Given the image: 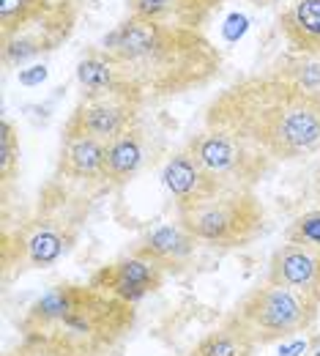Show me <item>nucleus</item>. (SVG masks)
I'll list each match as a JSON object with an SVG mask.
<instances>
[{
    "label": "nucleus",
    "mask_w": 320,
    "mask_h": 356,
    "mask_svg": "<svg viewBox=\"0 0 320 356\" xmlns=\"http://www.w3.org/2000/svg\"><path fill=\"white\" fill-rule=\"evenodd\" d=\"M178 222L200 241L219 250L252 244L266 225V209L255 189H222L203 203L176 209Z\"/></svg>",
    "instance_id": "obj_6"
},
{
    "label": "nucleus",
    "mask_w": 320,
    "mask_h": 356,
    "mask_svg": "<svg viewBox=\"0 0 320 356\" xmlns=\"http://www.w3.org/2000/svg\"><path fill=\"white\" fill-rule=\"evenodd\" d=\"M315 195H318V200H320V168H318V173H315Z\"/></svg>",
    "instance_id": "obj_26"
},
{
    "label": "nucleus",
    "mask_w": 320,
    "mask_h": 356,
    "mask_svg": "<svg viewBox=\"0 0 320 356\" xmlns=\"http://www.w3.org/2000/svg\"><path fill=\"white\" fill-rule=\"evenodd\" d=\"M279 28L298 55L320 58V0H293L279 14Z\"/></svg>",
    "instance_id": "obj_17"
},
{
    "label": "nucleus",
    "mask_w": 320,
    "mask_h": 356,
    "mask_svg": "<svg viewBox=\"0 0 320 356\" xmlns=\"http://www.w3.org/2000/svg\"><path fill=\"white\" fill-rule=\"evenodd\" d=\"M126 6L129 14L140 19L200 31L222 6V0H126Z\"/></svg>",
    "instance_id": "obj_15"
},
{
    "label": "nucleus",
    "mask_w": 320,
    "mask_h": 356,
    "mask_svg": "<svg viewBox=\"0 0 320 356\" xmlns=\"http://www.w3.org/2000/svg\"><path fill=\"white\" fill-rule=\"evenodd\" d=\"M135 323V305L91 285H55L19 321L14 356H104Z\"/></svg>",
    "instance_id": "obj_3"
},
{
    "label": "nucleus",
    "mask_w": 320,
    "mask_h": 356,
    "mask_svg": "<svg viewBox=\"0 0 320 356\" xmlns=\"http://www.w3.org/2000/svg\"><path fill=\"white\" fill-rule=\"evenodd\" d=\"M19 176V134L17 127L3 118L0 124V189H3V206L8 203V186Z\"/></svg>",
    "instance_id": "obj_21"
},
{
    "label": "nucleus",
    "mask_w": 320,
    "mask_h": 356,
    "mask_svg": "<svg viewBox=\"0 0 320 356\" xmlns=\"http://www.w3.org/2000/svg\"><path fill=\"white\" fill-rule=\"evenodd\" d=\"M145 96L140 93L129 80H121L110 88L83 90L77 107L71 110L63 137H93L101 143L115 140L118 134L137 127L140 113L145 107Z\"/></svg>",
    "instance_id": "obj_9"
},
{
    "label": "nucleus",
    "mask_w": 320,
    "mask_h": 356,
    "mask_svg": "<svg viewBox=\"0 0 320 356\" xmlns=\"http://www.w3.org/2000/svg\"><path fill=\"white\" fill-rule=\"evenodd\" d=\"M266 282L293 288L320 305V247L285 241L269 261Z\"/></svg>",
    "instance_id": "obj_11"
},
{
    "label": "nucleus",
    "mask_w": 320,
    "mask_h": 356,
    "mask_svg": "<svg viewBox=\"0 0 320 356\" xmlns=\"http://www.w3.org/2000/svg\"><path fill=\"white\" fill-rule=\"evenodd\" d=\"M307 351V340H296V343H290V346H282L279 348V356H301Z\"/></svg>",
    "instance_id": "obj_24"
},
{
    "label": "nucleus",
    "mask_w": 320,
    "mask_h": 356,
    "mask_svg": "<svg viewBox=\"0 0 320 356\" xmlns=\"http://www.w3.org/2000/svg\"><path fill=\"white\" fill-rule=\"evenodd\" d=\"M285 241L290 244H310V247H320V209L307 211L301 217H296L293 225L285 230Z\"/></svg>",
    "instance_id": "obj_22"
},
{
    "label": "nucleus",
    "mask_w": 320,
    "mask_h": 356,
    "mask_svg": "<svg viewBox=\"0 0 320 356\" xmlns=\"http://www.w3.org/2000/svg\"><path fill=\"white\" fill-rule=\"evenodd\" d=\"M255 348L258 346L235 323L225 321L217 332H208L189 356H252Z\"/></svg>",
    "instance_id": "obj_18"
},
{
    "label": "nucleus",
    "mask_w": 320,
    "mask_h": 356,
    "mask_svg": "<svg viewBox=\"0 0 320 356\" xmlns=\"http://www.w3.org/2000/svg\"><path fill=\"white\" fill-rule=\"evenodd\" d=\"M148 134L142 127H132L104 148V170H101V186L104 189H121L126 186L140 170L148 165Z\"/></svg>",
    "instance_id": "obj_13"
},
{
    "label": "nucleus",
    "mask_w": 320,
    "mask_h": 356,
    "mask_svg": "<svg viewBox=\"0 0 320 356\" xmlns=\"http://www.w3.org/2000/svg\"><path fill=\"white\" fill-rule=\"evenodd\" d=\"M104 148L107 143L85 134L63 137L60 156H58V178H66L71 184H101Z\"/></svg>",
    "instance_id": "obj_16"
},
{
    "label": "nucleus",
    "mask_w": 320,
    "mask_h": 356,
    "mask_svg": "<svg viewBox=\"0 0 320 356\" xmlns=\"http://www.w3.org/2000/svg\"><path fill=\"white\" fill-rule=\"evenodd\" d=\"M269 74H276L293 86L304 90H312V93H320V58H312V55H296V58H285L279 60Z\"/></svg>",
    "instance_id": "obj_20"
},
{
    "label": "nucleus",
    "mask_w": 320,
    "mask_h": 356,
    "mask_svg": "<svg viewBox=\"0 0 320 356\" xmlns=\"http://www.w3.org/2000/svg\"><path fill=\"white\" fill-rule=\"evenodd\" d=\"M165 282V268L153 264L151 258H142L137 252H129L126 258L107 264V266L96 268L91 274V288L118 296L129 305H137L140 299H145L148 293L159 291Z\"/></svg>",
    "instance_id": "obj_10"
},
{
    "label": "nucleus",
    "mask_w": 320,
    "mask_h": 356,
    "mask_svg": "<svg viewBox=\"0 0 320 356\" xmlns=\"http://www.w3.org/2000/svg\"><path fill=\"white\" fill-rule=\"evenodd\" d=\"M101 47L115 60L121 77L129 80L145 102H162L203 88L222 69L219 49L200 31L162 25L132 14L101 39Z\"/></svg>",
    "instance_id": "obj_2"
},
{
    "label": "nucleus",
    "mask_w": 320,
    "mask_h": 356,
    "mask_svg": "<svg viewBox=\"0 0 320 356\" xmlns=\"http://www.w3.org/2000/svg\"><path fill=\"white\" fill-rule=\"evenodd\" d=\"M318 346H320V343H318Z\"/></svg>",
    "instance_id": "obj_27"
},
{
    "label": "nucleus",
    "mask_w": 320,
    "mask_h": 356,
    "mask_svg": "<svg viewBox=\"0 0 320 356\" xmlns=\"http://www.w3.org/2000/svg\"><path fill=\"white\" fill-rule=\"evenodd\" d=\"M203 124L255 143L274 162H296L320 151V93L276 74L246 77L208 102Z\"/></svg>",
    "instance_id": "obj_1"
},
{
    "label": "nucleus",
    "mask_w": 320,
    "mask_h": 356,
    "mask_svg": "<svg viewBox=\"0 0 320 356\" xmlns=\"http://www.w3.org/2000/svg\"><path fill=\"white\" fill-rule=\"evenodd\" d=\"M91 214V197L63 178L47 181L39 192L36 206L17 222V227H3L0 264L3 277H19L25 271L52 268L63 261Z\"/></svg>",
    "instance_id": "obj_4"
},
{
    "label": "nucleus",
    "mask_w": 320,
    "mask_h": 356,
    "mask_svg": "<svg viewBox=\"0 0 320 356\" xmlns=\"http://www.w3.org/2000/svg\"><path fill=\"white\" fill-rule=\"evenodd\" d=\"M162 184L173 195L176 209H186V206L203 203L205 197H211V195L225 189L217 178L194 159V154L186 145L167 159V165L162 170Z\"/></svg>",
    "instance_id": "obj_12"
},
{
    "label": "nucleus",
    "mask_w": 320,
    "mask_h": 356,
    "mask_svg": "<svg viewBox=\"0 0 320 356\" xmlns=\"http://www.w3.org/2000/svg\"><path fill=\"white\" fill-rule=\"evenodd\" d=\"M77 80H80L83 90H99L121 83L124 77H121L115 60L110 58V52L99 44V47H88L85 55L80 58V63H77Z\"/></svg>",
    "instance_id": "obj_19"
},
{
    "label": "nucleus",
    "mask_w": 320,
    "mask_h": 356,
    "mask_svg": "<svg viewBox=\"0 0 320 356\" xmlns=\"http://www.w3.org/2000/svg\"><path fill=\"white\" fill-rule=\"evenodd\" d=\"M88 0H0L3 66L52 52L77 28Z\"/></svg>",
    "instance_id": "obj_5"
},
{
    "label": "nucleus",
    "mask_w": 320,
    "mask_h": 356,
    "mask_svg": "<svg viewBox=\"0 0 320 356\" xmlns=\"http://www.w3.org/2000/svg\"><path fill=\"white\" fill-rule=\"evenodd\" d=\"M246 3H252V6H260V8H266V6H274L276 0H246Z\"/></svg>",
    "instance_id": "obj_25"
},
{
    "label": "nucleus",
    "mask_w": 320,
    "mask_h": 356,
    "mask_svg": "<svg viewBox=\"0 0 320 356\" xmlns=\"http://www.w3.org/2000/svg\"><path fill=\"white\" fill-rule=\"evenodd\" d=\"M186 148L225 189H255V184H260L276 165L255 143L208 127L189 137Z\"/></svg>",
    "instance_id": "obj_8"
},
{
    "label": "nucleus",
    "mask_w": 320,
    "mask_h": 356,
    "mask_svg": "<svg viewBox=\"0 0 320 356\" xmlns=\"http://www.w3.org/2000/svg\"><path fill=\"white\" fill-rule=\"evenodd\" d=\"M318 310L320 305L315 299L293 288L266 282L246 293L241 305L228 315V321L235 323L255 346H271L312 329Z\"/></svg>",
    "instance_id": "obj_7"
},
{
    "label": "nucleus",
    "mask_w": 320,
    "mask_h": 356,
    "mask_svg": "<svg viewBox=\"0 0 320 356\" xmlns=\"http://www.w3.org/2000/svg\"><path fill=\"white\" fill-rule=\"evenodd\" d=\"M44 80H47L44 66H28V69H22V72H19V83H22V86H28V88L42 86Z\"/></svg>",
    "instance_id": "obj_23"
},
{
    "label": "nucleus",
    "mask_w": 320,
    "mask_h": 356,
    "mask_svg": "<svg viewBox=\"0 0 320 356\" xmlns=\"http://www.w3.org/2000/svg\"><path fill=\"white\" fill-rule=\"evenodd\" d=\"M197 244L200 241L181 222H167L159 225V227H151L142 238H137L132 252H137L142 258H151L165 271H181L192 261Z\"/></svg>",
    "instance_id": "obj_14"
}]
</instances>
